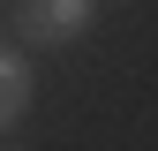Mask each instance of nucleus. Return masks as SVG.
<instances>
[{"label":"nucleus","instance_id":"nucleus-1","mask_svg":"<svg viewBox=\"0 0 158 151\" xmlns=\"http://www.w3.org/2000/svg\"><path fill=\"white\" fill-rule=\"evenodd\" d=\"M98 8H106V0H23V8H15V30H23V45L60 53V45H83L90 38Z\"/></svg>","mask_w":158,"mask_h":151},{"label":"nucleus","instance_id":"nucleus-2","mask_svg":"<svg viewBox=\"0 0 158 151\" xmlns=\"http://www.w3.org/2000/svg\"><path fill=\"white\" fill-rule=\"evenodd\" d=\"M30 91H38L30 53H23V45H0V136H8V128L30 113Z\"/></svg>","mask_w":158,"mask_h":151}]
</instances>
